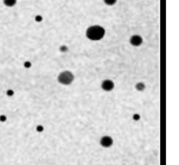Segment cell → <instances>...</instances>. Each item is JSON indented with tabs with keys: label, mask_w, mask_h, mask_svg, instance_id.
<instances>
[{
	"label": "cell",
	"mask_w": 179,
	"mask_h": 165,
	"mask_svg": "<svg viewBox=\"0 0 179 165\" xmlns=\"http://www.w3.org/2000/svg\"><path fill=\"white\" fill-rule=\"evenodd\" d=\"M6 93H7V95H8V96H12V95L14 94V92H13L11 89H9V90L6 92Z\"/></svg>",
	"instance_id": "8fae6325"
},
{
	"label": "cell",
	"mask_w": 179,
	"mask_h": 165,
	"mask_svg": "<svg viewBox=\"0 0 179 165\" xmlns=\"http://www.w3.org/2000/svg\"><path fill=\"white\" fill-rule=\"evenodd\" d=\"M24 66L25 68H30L32 67V63L30 62V61H26V62H24Z\"/></svg>",
	"instance_id": "30bf717a"
},
{
	"label": "cell",
	"mask_w": 179,
	"mask_h": 165,
	"mask_svg": "<svg viewBox=\"0 0 179 165\" xmlns=\"http://www.w3.org/2000/svg\"><path fill=\"white\" fill-rule=\"evenodd\" d=\"M74 76L71 72L69 71H64L60 73L58 76L59 82L62 85H70L73 81Z\"/></svg>",
	"instance_id": "7a4b0ae2"
},
{
	"label": "cell",
	"mask_w": 179,
	"mask_h": 165,
	"mask_svg": "<svg viewBox=\"0 0 179 165\" xmlns=\"http://www.w3.org/2000/svg\"><path fill=\"white\" fill-rule=\"evenodd\" d=\"M117 0H104V3L107 5H114L116 3Z\"/></svg>",
	"instance_id": "ba28073f"
},
{
	"label": "cell",
	"mask_w": 179,
	"mask_h": 165,
	"mask_svg": "<svg viewBox=\"0 0 179 165\" xmlns=\"http://www.w3.org/2000/svg\"><path fill=\"white\" fill-rule=\"evenodd\" d=\"M36 129H37V131L38 132H42L44 130V128H43V126H40V125H39V126H37Z\"/></svg>",
	"instance_id": "7c38bea8"
},
{
	"label": "cell",
	"mask_w": 179,
	"mask_h": 165,
	"mask_svg": "<svg viewBox=\"0 0 179 165\" xmlns=\"http://www.w3.org/2000/svg\"><path fill=\"white\" fill-rule=\"evenodd\" d=\"M136 88L138 90V91H142V90L145 88V85H144L142 82L137 83L136 86Z\"/></svg>",
	"instance_id": "52a82bcc"
},
{
	"label": "cell",
	"mask_w": 179,
	"mask_h": 165,
	"mask_svg": "<svg viewBox=\"0 0 179 165\" xmlns=\"http://www.w3.org/2000/svg\"><path fill=\"white\" fill-rule=\"evenodd\" d=\"M43 20V18H42V16H40V15H37L36 17H35V20L37 21V22H41Z\"/></svg>",
	"instance_id": "9c48e42d"
},
{
	"label": "cell",
	"mask_w": 179,
	"mask_h": 165,
	"mask_svg": "<svg viewBox=\"0 0 179 165\" xmlns=\"http://www.w3.org/2000/svg\"><path fill=\"white\" fill-rule=\"evenodd\" d=\"M101 145L104 148H108V147H111L112 144H113V139L110 136H103L101 139V141H100Z\"/></svg>",
	"instance_id": "277c9868"
},
{
	"label": "cell",
	"mask_w": 179,
	"mask_h": 165,
	"mask_svg": "<svg viewBox=\"0 0 179 165\" xmlns=\"http://www.w3.org/2000/svg\"><path fill=\"white\" fill-rule=\"evenodd\" d=\"M115 88V83L112 81L111 80H105L102 82V88L104 91L109 92L112 91Z\"/></svg>",
	"instance_id": "3957f363"
},
{
	"label": "cell",
	"mask_w": 179,
	"mask_h": 165,
	"mask_svg": "<svg viewBox=\"0 0 179 165\" xmlns=\"http://www.w3.org/2000/svg\"><path fill=\"white\" fill-rule=\"evenodd\" d=\"M130 44L134 46H139L142 43V38L139 35H133L129 40Z\"/></svg>",
	"instance_id": "5b68a950"
},
{
	"label": "cell",
	"mask_w": 179,
	"mask_h": 165,
	"mask_svg": "<svg viewBox=\"0 0 179 165\" xmlns=\"http://www.w3.org/2000/svg\"><path fill=\"white\" fill-rule=\"evenodd\" d=\"M87 39L90 40H100L102 39L105 35V29L101 25H92L88 27L86 32Z\"/></svg>",
	"instance_id": "6da1fadb"
},
{
	"label": "cell",
	"mask_w": 179,
	"mask_h": 165,
	"mask_svg": "<svg viewBox=\"0 0 179 165\" xmlns=\"http://www.w3.org/2000/svg\"><path fill=\"white\" fill-rule=\"evenodd\" d=\"M4 4L7 7H12L17 4V0H4Z\"/></svg>",
	"instance_id": "8992f818"
},
{
	"label": "cell",
	"mask_w": 179,
	"mask_h": 165,
	"mask_svg": "<svg viewBox=\"0 0 179 165\" xmlns=\"http://www.w3.org/2000/svg\"><path fill=\"white\" fill-rule=\"evenodd\" d=\"M133 119H134L135 121H138V120L140 119V115H139L138 114H135L134 116H133Z\"/></svg>",
	"instance_id": "5bb4252c"
},
{
	"label": "cell",
	"mask_w": 179,
	"mask_h": 165,
	"mask_svg": "<svg viewBox=\"0 0 179 165\" xmlns=\"http://www.w3.org/2000/svg\"><path fill=\"white\" fill-rule=\"evenodd\" d=\"M59 50L61 51V52H66V51H68V47L66 46H60V48H59Z\"/></svg>",
	"instance_id": "4fadbf2b"
},
{
	"label": "cell",
	"mask_w": 179,
	"mask_h": 165,
	"mask_svg": "<svg viewBox=\"0 0 179 165\" xmlns=\"http://www.w3.org/2000/svg\"><path fill=\"white\" fill-rule=\"evenodd\" d=\"M6 116L5 115H0V121H2V122H4V121H6Z\"/></svg>",
	"instance_id": "9a60e30c"
}]
</instances>
